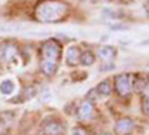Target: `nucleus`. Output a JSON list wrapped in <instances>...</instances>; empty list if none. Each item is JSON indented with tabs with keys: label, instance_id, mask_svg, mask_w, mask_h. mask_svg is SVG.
<instances>
[{
	"label": "nucleus",
	"instance_id": "obj_1",
	"mask_svg": "<svg viewBox=\"0 0 149 135\" xmlns=\"http://www.w3.org/2000/svg\"><path fill=\"white\" fill-rule=\"evenodd\" d=\"M69 12V6L58 0H45L36 6V18L42 22L61 21Z\"/></svg>",
	"mask_w": 149,
	"mask_h": 135
},
{
	"label": "nucleus",
	"instance_id": "obj_2",
	"mask_svg": "<svg viewBox=\"0 0 149 135\" xmlns=\"http://www.w3.org/2000/svg\"><path fill=\"white\" fill-rule=\"evenodd\" d=\"M42 55H43V61L57 64L60 61V58H61V46H60V43L54 39L46 40L42 46Z\"/></svg>",
	"mask_w": 149,
	"mask_h": 135
},
{
	"label": "nucleus",
	"instance_id": "obj_3",
	"mask_svg": "<svg viewBox=\"0 0 149 135\" xmlns=\"http://www.w3.org/2000/svg\"><path fill=\"white\" fill-rule=\"evenodd\" d=\"M133 76L131 74H118L115 77V89L121 96H127L131 94L133 89Z\"/></svg>",
	"mask_w": 149,
	"mask_h": 135
},
{
	"label": "nucleus",
	"instance_id": "obj_4",
	"mask_svg": "<svg viewBox=\"0 0 149 135\" xmlns=\"http://www.w3.org/2000/svg\"><path fill=\"white\" fill-rule=\"evenodd\" d=\"M42 132L45 135H63L64 126L58 120H48L42 125Z\"/></svg>",
	"mask_w": 149,
	"mask_h": 135
},
{
	"label": "nucleus",
	"instance_id": "obj_5",
	"mask_svg": "<svg viewBox=\"0 0 149 135\" xmlns=\"http://www.w3.org/2000/svg\"><path fill=\"white\" fill-rule=\"evenodd\" d=\"M133 128H134V122H133L130 117H122V119H119L116 123H115V131H116V134H119V135H127V134H130V132L133 131Z\"/></svg>",
	"mask_w": 149,
	"mask_h": 135
},
{
	"label": "nucleus",
	"instance_id": "obj_6",
	"mask_svg": "<svg viewBox=\"0 0 149 135\" xmlns=\"http://www.w3.org/2000/svg\"><path fill=\"white\" fill-rule=\"evenodd\" d=\"M81 120H90L94 114V107L91 101H84L79 107V112H78Z\"/></svg>",
	"mask_w": 149,
	"mask_h": 135
},
{
	"label": "nucleus",
	"instance_id": "obj_7",
	"mask_svg": "<svg viewBox=\"0 0 149 135\" xmlns=\"http://www.w3.org/2000/svg\"><path fill=\"white\" fill-rule=\"evenodd\" d=\"M81 58V49L78 46H70L66 52V59L69 65H76Z\"/></svg>",
	"mask_w": 149,
	"mask_h": 135
},
{
	"label": "nucleus",
	"instance_id": "obj_8",
	"mask_svg": "<svg viewBox=\"0 0 149 135\" xmlns=\"http://www.w3.org/2000/svg\"><path fill=\"white\" fill-rule=\"evenodd\" d=\"M97 55L100 56L103 61H110L112 58L116 55V49L112 48V46H102V48H98Z\"/></svg>",
	"mask_w": 149,
	"mask_h": 135
},
{
	"label": "nucleus",
	"instance_id": "obj_9",
	"mask_svg": "<svg viewBox=\"0 0 149 135\" xmlns=\"http://www.w3.org/2000/svg\"><path fill=\"white\" fill-rule=\"evenodd\" d=\"M17 54H18V48L15 45L9 43V45H6L3 48V58H5V61H12L17 56Z\"/></svg>",
	"mask_w": 149,
	"mask_h": 135
},
{
	"label": "nucleus",
	"instance_id": "obj_10",
	"mask_svg": "<svg viewBox=\"0 0 149 135\" xmlns=\"http://www.w3.org/2000/svg\"><path fill=\"white\" fill-rule=\"evenodd\" d=\"M14 91H15V83H14V80L5 79L2 83H0V92H2L3 95H10V94H14Z\"/></svg>",
	"mask_w": 149,
	"mask_h": 135
},
{
	"label": "nucleus",
	"instance_id": "obj_11",
	"mask_svg": "<svg viewBox=\"0 0 149 135\" xmlns=\"http://www.w3.org/2000/svg\"><path fill=\"white\" fill-rule=\"evenodd\" d=\"M94 54L93 52H90V51H86V52H84V54H81V58H79V63L82 64V65H91V64H94Z\"/></svg>",
	"mask_w": 149,
	"mask_h": 135
},
{
	"label": "nucleus",
	"instance_id": "obj_12",
	"mask_svg": "<svg viewBox=\"0 0 149 135\" xmlns=\"http://www.w3.org/2000/svg\"><path fill=\"white\" fill-rule=\"evenodd\" d=\"M97 91H98V94H100V95H104V96L110 95V92H112V85H110V82H109V80H103V82L97 86Z\"/></svg>",
	"mask_w": 149,
	"mask_h": 135
},
{
	"label": "nucleus",
	"instance_id": "obj_13",
	"mask_svg": "<svg viewBox=\"0 0 149 135\" xmlns=\"http://www.w3.org/2000/svg\"><path fill=\"white\" fill-rule=\"evenodd\" d=\"M40 68H42V71L45 73L46 76H52L54 73L57 71V64H52V63H46V61H42Z\"/></svg>",
	"mask_w": 149,
	"mask_h": 135
},
{
	"label": "nucleus",
	"instance_id": "obj_14",
	"mask_svg": "<svg viewBox=\"0 0 149 135\" xmlns=\"http://www.w3.org/2000/svg\"><path fill=\"white\" fill-rule=\"evenodd\" d=\"M142 107H143L145 114H149V98L143 96V100H142Z\"/></svg>",
	"mask_w": 149,
	"mask_h": 135
},
{
	"label": "nucleus",
	"instance_id": "obj_15",
	"mask_svg": "<svg viewBox=\"0 0 149 135\" xmlns=\"http://www.w3.org/2000/svg\"><path fill=\"white\" fill-rule=\"evenodd\" d=\"M72 135H88V132H86L84 128H74L72 131Z\"/></svg>",
	"mask_w": 149,
	"mask_h": 135
},
{
	"label": "nucleus",
	"instance_id": "obj_16",
	"mask_svg": "<svg viewBox=\"0 0 149 135\" xmlns=\"http://www.w3.org/2000/svg\"><path fill=\"white\" fill-rule=\"evenodd\" d=\"M5 131H6V125L3 123L2 120H0V135H3V134H5Z\"/></svg>",
	"mask_w": 149,
	"mask_h": 135
},
{
	"label": "nucleus",
	"instance_id": "obj_17",
	"mask_svg": "<svg viewBox=\"0 0 149 135\" xmlns=\"http://www.w3.org/2000/svg\"><path fill=\"white\" fill-rule=\"evenodd\" d=\"M94 3H98V2H109V0H93Z\"/></svg>",
	"mask_w": 149,
	"mask_h": 135
},
{
	"label": "nucleus",
	"instance_id": "obj_18",
	"mask_svg": "<svg viewBox=\"0 0 149 135\" xmlns=\"http://www.w3.org/2000/svg\"><path fill=\"white\" fill-rule=\"evenodd\" d=\"M102 135H113V134H109V132H104V134H102Z\"/></svg>",
	"mask_w": 149,
	"mask_h": 135
}]
</instances>
